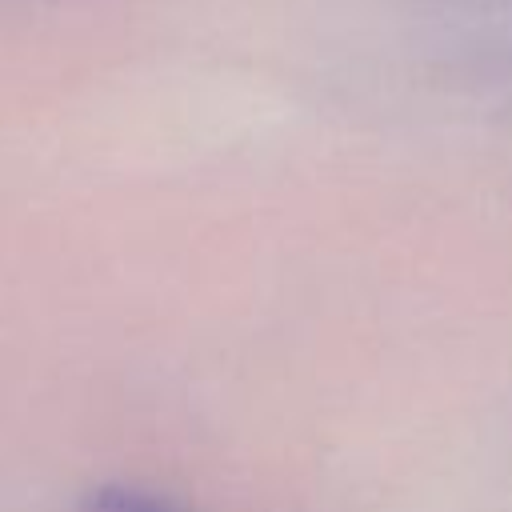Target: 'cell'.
I'll use <instances>...</instances> for the list:
<instances>
[{
	"mask_svg": "<svg viewBox=\"0 0 512 512\" xmlns=\"http://www.w3.org/2000/svg\"><path fill=\"white\" fill-rule=\"evenodd\" d=\"M92 512H172V508L140 492H100L92 500Z\"/></svg>",
	"mask_w": 512,
	"mask_h": 512,
	"instance_id": "cell-1",
	"label": "cell"
}]
</instances>
